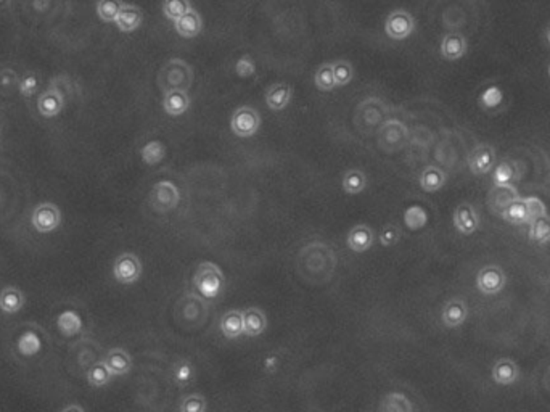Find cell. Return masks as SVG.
Listing matches in <instances>:
<instances>
[{
  "label": "cell",
  "instance_id": "obj_1",
  "mask_svg": "<svg viewBox=\"0 0 550 412\" xmlns=\"http://www.w3.org/2000/svg\"><path fill=\"white\" fill-rule=\"evenodd\" d=\"M194 285L201 298L208 301L218 300L225 289V275L216 263L203 261L195 269Z\"/></svg>",
  "mask_w": 550,
  "mask_h": 412
},
{
  "label": "cell",
  "instance_id": "obj_2",
  "mask_svg": "<svg viewBox=\"0 0 550 412\" xmlns=\"http://www.w3.org/2000/svg\"><path fill=\"white\" fill-rule=\"evenodd\" d=\"M192 84H194V70L185 60H169L158 73V86L164 94L173 92V90L189 92Z\"/></svg>",
  "mask_w": 550,
  "mask_h": 412
},
{
  "label": "cell",
  "instance_id": "obj_3",
  "mask_svg": "<svg viewBox=\"0 0 550 412\" xmlns=\"http://www.w3.org/2000/svg\"><path fill=\"white\" fill-rule=\"evenodd\" d=\"M63 223V213L52 201L37 203L31 211V225L37 234H52Z\"/></svg>",
  "mask_w": 550,
  "mask_h": 412
},
{
  "label": "cell",
  "instance_id": "obj_4",
  "mask_svg": "<svg viewBox=\"0 0 550 412\" xmlns=\"http://www.w3.org/2000/svg\"><path fill=\"white\" fill-rule=\"evenodd\" d=\"M111 273L119 285L129 287L137 284L140 280L142 273H144V266H142L140 258L135 255V253L124 251L115 258Z\"/></svg>",
  "mask_w": 550,
  "mask_h": 412
},
{
  "label": "cell",
  "instance_id": "obj_5",
  "mask_svg": "<svg viewBox=\"0 0 550 412\" xmlns=\"http://www.w3.org/2000/svg\"><path fill=\"white\" fill-rule=\"evenodd\" d=\"M180 192L171 180H160L150 190V205L156 213H169L179 206Z\"/></svg>",
  "mask_w": 550,
  "mask_h": 412
},
{
  "label": "cell",
  "instance_id": "obj_6",
  "mask_svg": "<svg viewBox=\"0 0 550 412\" xmlns=\"http://www.w3.org/2000/svg\"><path fill=\"white\" fill-rule=\"evenodd\" d=\"M476 289L486 296H496L507 285V274L497 264H486L476 274Z\"/></svg>",
  "mask_w": 550,
  "mask_h": 412
},
{
  "label": "cell",
  "instance_id": "obj_7",
  "mask_svg": "<svg viewBox=\"0 0 550 412\" xmlns=\"http://www.w3.org/2000/svg\"><path fill=\"white\" fill-rule=\"evenodd\" d=\"M261 127V115L253 106L243 105L234 111L230 120V129L240 139L253 137Z\"/></svg>",
  "mask_w": 550,
  "mask_h": 412
},
{
  "label": "cell",
  "instance_id": "obj_8",
  "mask_svg": "<svg viewBox=\"0 0 550 412\" xmlns=\"http://www.w3.org/2000/svg\"><path fill=\"white\" fill-rule=\"evenodd\" d=\"M415 31V20L407 10H393L385 20V34L391 41H404Z\"/></svg>",
  "mask_w": 550,
  "mask_h": 412
},
{
  "label": "cell",
  "instance_id": "obj_9",
  "mask_svg": "<svg viewBox=\"0 0 550 412\" xmlns=\"http://www.w3.org/2000/svg\"><path fill=\"white\" fill-rule=\"evenodd\" d=\"M66 106V99L60 87L55 86V82L44 90V92L37 97V111L39 115L45 120H54L58 118L63 113Z\"/></svg>",
  "mask_w": 550,
  "mask_h": 412
},
{
  "label": "cell",
  "instance_id": "obj_10",
  "mask_svg": "<svg viewBox=\"0 0 550 412\" xmlns=\"http://www.w3.org/2000/svg\"><path fill=\"white\" fill-rule=\"evenodd\" d=\"M467 165L470 173L475 176H485V174L491 173L494 166L497 165V156L494 146L489 144H480L470 151L467 158Z\"/></svg>",
  "mask_w": 550,
  "mask_h": 412
},
{
  "label": "cell",
  "instance_id": "obj_11",
  "mask_svg": "<svg viewBox=\"0 0 550 412\" xmlns=\"http://www.w3.org/2000/svg\"><path fill=\"white\" fill-rule=\"evenodd\" d=\"M452 224L454 229L457 230L461 235L470 237L473 235L480 227V216L476 208L472 203L463 201L458 205L452 214Z\"/></svg>",
  "mask_w": 550,
  "mask_h": 412
},
{
  "label": "cell",
  "instance_id": "obj_12",
  "mask_svg": "<svg viewBox=\"0 0 550 412\" xmlns=\"http://www.w3.org/2000/svg\"><path fill=\"white\" fill-rule=\"evenodd\" d=\"M470 314L468 304L462 298H452L442 306L441 323L446 329H458L467 323Z\"/></svg>",
  "mask_w": 550,
  "mask_h": 412
},
{
  "label": "cell",
  "instance_id": "obj_13",
  "mask_svg": "<svg viewBox=\"0 0 550 412\" xmlns=\"http://www.w3.org/2000/svg\"><path fill=\"white\" fill-rule=\"evenodd\" d=\"M520 366L510 358L497 359L491 369V379L499 387H512L520 379Z\"/></svg>",
  "mask_w": 550,
  "mask_h": 412
},
{
  "label": "cell",
  "instance_id": "obj_14",
  "mask_svg": "<svg viewBox=\"0 0 550 412\" xmlns=\"http://www.w3.org/2000/svg\"><path fill=\"white\" fill-rule=\"evenodd\" d=\"M441 56L447 61H457L463 58L468 52L467 37L461 32H449L442 37L439 45Z\"/></svg>",
  "mask_w": 550,
  "mask_h": 412
},
{
  "label": "cell",
  "instance_id": "obj_15",
  "mask_svg": "<svg viewBox=\"0 0 550 412\" xmlns=\"http://www.w3.org/2000/svg\"><path fill=\"white\" fill-rule=\"evenodd\" d=\"M520 199V192L517 185L507 184V185H494L491 189L489 195H487V203H489L491 210L501 216L502 211L513 203L515 200Z\"/></svg>",
  "mask_w": 550,
  "mask_h": 412
},
{
  "label": "cell",
  "instance_id": "obj_16",
  "mask_svg": "<svg viewBox=\"0 0 550 412\" xmlns=\"http://www.w3.org/2000/svg\"><path fill=\"white\" fill-rule=\"evenodd\" d=\"M375 244V234L367 224H357L348 232L346 245L353 253H365Z\"/></svg>",
  "mask_w": 550,
  "mask_h": 412
},
{
  "label": "cell",
  "instance_id": "obj_17",
  "mask_svg": "<svg viewBox=\"0 0 550 412\" xmlns=\"http://www.w3.org/2000/svg\"><path fill=\"white\" fill-rule=\"evenodd\" d=\"M243 316V335L249 338H258L268 330V316L261 308H246L242 311Z\"/></svg>",
  "mask_w": 550,
  "mask_h": 412
},
{
  "label": "cell",
  "instance_id": "obj_18",
  "mask_svg": "<svg viewBox=\"0 0 550 412\" xmlns=\"http://www.w3.org/2000/svg\"><path fill=\"white\" fill-rule=\"evenodd\" d=\"M144 23V11L134 4H124L115 20V26L124 34L137 31Z\"/></svg>",
  "mask_w": 550,
  "mask_h": 412
},
{
  "label": "cell",
  "instance_id": "obj_19",
  "mask_svg": "<svg viewBox=\"0 0 550 412\" xmlns=\"http://www.w3.org/2000/svg\"><path fill=\"white\" fill-rule=\"evenodd\" d=\"M104 364L113 377H124L132 369V358L124 348H111L104 358Z\"/></svg>",
  "mask_w": 550,
  "mask_h": 412
},
{
  "label": "cell",
  "instance_id": "obj_20",
  "mask_svg": "<svg viewBox=\"0 0 550 412\" xmlns=\"http://www.w3.org/2000/svg\"><path fill=\"white\" fill-rule=\"evenodd\" d=\"M26 304V296L18 287L8 285L0 290V311L4 314H18Z\"/></svg>",
  "mask_w": 550,
  "mask_h": 412
},
{
  "label": "cell",
  "instance_id": "obj_21",
  "mask_svg": "<svg viewBox=\"0 0 550 412\" xmlns=\"http://www.w3.org/2000/svg\"><path fill=\"white\" fill-rule=\"evenodd\" d=\"M190 97L189 92L185 90H173V92L164 94L163 99V108L166 111V115L173 118H179L185 115L190 108Z\"/></svg>",
  "mask_w": 550,
  "mask_h": 412
},
{
  "label": "cell",
  "instance_id": "obj_22",
  "mask_svg": "<svg viewBox=\"0 0 550 412\" xmlns=\"http://www.w3.org/2000/svg\"><path fill=\"white\" fill-rule=\"evenodd\" d=\"M292 95V86H288L285 82L274 84V86L269 87L268 94H265V105H268L272 111H282L290 104Z\"/></svg>",
  "mask_w": 550,
  "mask_h": 412
},
{
  "label": "cell",
  "instance_id": "obj_23",
  "mask_svg": "<svg viewBox=\"0 0 550 412\" xmlns=\"http://www.w3.org/2000/svg\"><path fill=\"white\" fill-rule=\"evenodd\" d=\"M56 327H58V332L66 338L76 337L82 332V318L76 313L75 309H65L58 314L56 318Z\"/></svg>",
  "mask_w": 550,
  "mask_h": 412
},
{
  "label": "cell",
  "instance_id": "obj_24",
  "mask_svg": "<svg viewBox=\"0 0 550 412\" xmlns=\"http://www.w3.org/2000/svg\"><path fill=\"white\" fill-rule=\"evenodd\" d=\"M174 27L180 37L195 39L203 30L201 15L198 13L195 8H192L189 13L182 16V18H180L179 21L174 23Z\"/></svg>",
  "mask_w": 550,
  "mask_h": 412
},
{
  "label": "cell",
  "instance_id": "obj_25",
  "mask_svg": "<svg viewBox=\"0 0 550 412\" xmlns=\"http://www.w3.org/2000/svg\"><path fill=\"white\" fill-rule=\"evenodd\" d=\"M220 334H223L227 340H237L243 335V316L242 311L238 309H230L227 311L223 318H220L219 324Z\"/></svg>",
  "mask_w": 550,
  "mask_h": 412
},
{
  "label": "cell",
  "instance_id": "obj_26",
  "mask_svg": "<svg viewBox=\"0 0 550 412\" xmlns=\"http://www.w3.org/2000/svg\"><path fill=\"white\" fill-rule=\"evenodd\" d=\"M446 173L438 166H427L420 174L418 184L427 194H436L446 185Z\"/></svg>",
  "mask_w": 550,
  "mask_h": 412
},
{
  "label": "cell",
  "instance_id": "obj_27",
  "mask_svg": "<svg viewBox=\"0 0 550 412\" xmlns=\"http://www.w3.org/2000/svg\"><path fill=\"white\" fill-rule=\"evenodd\" d=\"M377 412H413V404L407 394L391 392L382 398Z\"/></svg>",
  "mask_w": 550,
  "mask_h": 412
},
{
  "label": "cell",
  "instance_id": "obj_28",
  "mask_svg": "<svg viewBox=\"0 0 550 412\" xmlns=\"http://www.w3.org/2000/svg\"><path fill=\"white\" fill-rule=\"evenodd\" d=\"M380 139H382L383 144H396V149H399L407 139V127L398 120L388 121L382 127Z\"/></svg>",
  "mask_w": 550,
  "mask_h": 412
},
{
  "label": "cell",
  "instance_id": "obj_29",
  "mask_svg": "<svg viewBox=\"0 0 550 412\" xmlns=\"http://www.w3.org/2000/svg\"><path fill=\"white\" fill-rule=\"evenodd\" d=\"M342 185H343V190L348 195H359L367 189L368 179L365 176V173H362L361 169H349V171L344 173V176L342 179Z\"/></svg>",
  "mask_w": 550,
  "mask_h": 412
},
{
  "label": "cell",
  "instance_id": "obj_30",
  "mask_svg": "<svg viewBox=\"0 0 550 412\" xmlns=\"http://www.w3.org/2000/svg\"><path fill=\"white\" fill-rule=\"evenodd\" d=\"M428 211L420 205H411L404 210V224L412 232L422 230L428 224Z\"/></svg>",
  "mask_w": 550,
  "mask_h": 412
},
{
  "label": "cell",
  "instance_id": "obj_31",
  "mask_svg": "<svg viewBox=\"0 0 550 412\" xmlns=\"http://www.w3.org/2000/svg\"><path fill=\"white\" fill-rule=\"evenodd\" d=\"M16 349L23 358H32L42 349V342L34 332H23L16 342Z\"/></svg>",
  "mask_w": 550,
  "mask_h": 412
},
{
  "label": "cell",
  "instance_id": "obj_32",
  "mask_svg": "<svg viewBox=\"0 0 550 412\" xmlns=\"http://www.w3.org/2000/svg\"><path fill=\"white\" fill-rule=\"evenodd\" d=\"M501 218L504 219V221L512 224V225H523V224H528V213H526V208H525V203H523V196H520L518 200H515L513 203H510V205L506 208V210L502 211Z\"/></svg>",
  "mask_w": 550,
  "mask_h": 412
},
{
  "label": "cell",
  "instance_id": "obj_33",
  "mask_svg": "<svg viewBox=\"0 0 550 412\" xmlns=\"http://www.w3.org/2000/svg\"><path fill=\"white\" fill-rule=\"evenodd\" d=\"M164 156H166V149L160 140H151L140 149L142 163L146 166H156L164 160Z\"/></svg>",
  "mask_w": 550,
  "mask_h": 412
},
{
  "label": "cell",
  "instance_id": "obj_34",
  "mask_svg": "<svg viewBox=\"0 0 550 412\" xmlns=\"http://www.w3.org/2000/svg\"><path fill=\"white\" fill-rule=\"evenodd\" d=\"M528 237L539 245L550 242V216H544L528 224Z\"/></svg>",
  "mask_w": 550,
  "mask_h": 412
},
{
  "label": "cell",
  "instance_id": "obj_35",
  "mask_svg": "<svg viewBox=\"0 0 550 412\" xmlns=\"http://www.w3.org/2000/svg\"><path fill=\"white\" fill-rule=\"evenodd\" d=\"M192 7L190 0H163V13L169 21H179L185 16Z\"/></svg>",
  "mask_w": 550,
  "mask_h": 412
},
{
  "label": "cell",
  "instance_id": "obj_36",
  "mask_svg": "<svg viewBox=\"0 0 550 412\" xmlns=\"http://www.w3.org/2000/svg\"><path fill=\"white\" fill-rule=\"evenodd\" d=\"M480 106L486 111H492L499 108V106L502 105L504 101V90L496 86V84H492V86H487L483 92L480 94Z\"/></svg>",
  "mask_w": 550,
  "mask_h": 412
},
{
  "label": "cell",
  "instance_id": "obj_37",
  "mask_svg": "<svg viewBox=\"0 0 550 412\" xmlns=\"http://www.w3.org/2000/svg\"><path fill=\"white\" fill-rule=\"evenodd\" d=\"M86 379H87L90 387L104 388V387H106L111 382L113 375L110 374V370L106 369V366L104 364V361H101V363H95L94 366H90L89 370H87Z\"/></svg>",
  "mask_w": 550,
  "mask_h": 412
},
{
  "label": "cell",
  "instance_id": "obj_38",
  "mask_svg": "<svg viewBox=\"0 0 550 412\" xmlns=\"http://www.w3.org/2000/svg\"><path fill=\"white\" fill-rule=\"evenodd\" d=\"M123 5V0H99L97 5H95V13H97L100 21L115 23Z\"/></svg>",
  "mask_w": 550,
  "mask_h": 412
},
{
  "label": "cell",
  "instance_id": "obj_39",
  "mask_svg": "<svg viewBox=\"0 0 550 412\" xmlns=\"http://www.w3.org/2000/svg\"><path fill=\"white\" fill-rule=\"evenodd\" d=\"M314 84L317 89L322 90V92H330V90L337 87L332 63H324L319 66V70L315 71V76H314Z\"/></svg>",
  "mask_w": 550,
  "mask_h": 412
},
{
  "label": "cell",
  "instance_id": "obj_40",
  "mask_svg": "<svg viewBox=\"0 0 550 412\" xmlns=\"http://www.w3.org/2000/svg\"><path fill=\"white\" fill-rule=\"evenodd\" d=\"M332 65H333V76H335V82H337V86H339V87L348 86V84L353 81V77H354L353 65H351L349 61H346V60H338Z\"/></svg>",
  "mask_w": 550,
  "mask_h": 412
},
{
  "label": "cell",
  "instance_id": "obj_41",
  "mask_svg": "<svg viewBox=\"0 0 550 412\" xmlns=\"http://www.w3.org/2000/svg\"><path fill=\"white\" fill-rule=\"evenodd\" d=\"M523 203H525L526 213H528V224L532 223V221H536V219H539V218L549 216L546 203H544V201L539 199V196H535V195L525 196Z\"/></svg>",
  "mask_w": 550,
  "mask_h": 412
},
{
  "label": "cell",
  "instance_id": "obj_42",
  "mask_svg": "<svg viewBox=\"0 0 550 412\" xmlns=\"http://www.w3.org/2000/svg\"><path fill=\"white\" fill-rule=\"evenodd\" d=\"M173 375L174 379L180 385H187L194 380L195 377V368L189 359H179L177 363L173 366Z\"/></svg>",
  "mask_w": 550,
  "mask_h": 412
},
{
  "label": "cell",
  "instance_id": "obj_43",
  "mask_svg": "<svg viewBox=\"0 0 550 412\" xmlns=\"http://www.w3.org/2000/svg\"><path fill=\"white\" fill-rule=\"evenodd\" d=\"M513 179H515V168L510 161L497 163L494 169H492V180H494V185L513 184Z\"/></svg>",
  "mask_w": 550,
  "mask_h": 412
},
{
  "label": "cell",
  "instance_id": "obj_44",
  "mask_svg": "<svg viewBox=\"0 0 550 412\" xmlns=\"http://www.w3.org/2000/svg\"><path fill=\"white\" fill-rule=\"evenodd\" d=\"M208 401L200 393H192L182 398L179 404V412H206Z\"/></svg>",
  "mask_w": 550,
  "mask_h": 412
},
{
  "label": "cell",
  "instance_id": "obj_45",
  "mask_svg": "<svg viewBox=\"0 0 550 412\" xmlns=\"http://www.w3.org/2000/svg\"><path fill=\"white\" fill-rule=\"evenodd\" d=\"M39 90V79L36 73H26L18 81V92L23 99H31L37 94Z\"/></svg>",
  "mask_w": 550,
  "mask_h": 412
},
{
  "label": "cell",
  "instance_id": "obj_46",
  "mask_svg": "<svg viewBox=\"0 0 550 412\" xmlns=\"http://www.w3.org/2000/svg\"><path fill=\"white\" fill-rule=\"evenodd\" d=\"M378 240H380V245L383 248H391L398 245V242L401 240V229L396 224H387L382 230H380Z\"/></svg>",
  "mask_w": 550,
  "mask_h": 412
},
{
  "label": "cell",
  "instance_id": "obj_47",
  "mask_svg": "<svg viewBox=\"0 0 550 412\" xmlns=\"http://www.w3.org/2000/svg\"><path fill=\"white\" fill-rule=\"evenodd\" d=\"M235 73L242 79L251 77L256 73V63H254V60L249 55H242L235 63Z\"/></svg>",
  "mask_w": 550,
  "mask_h": 412
},
{
  "label": "cell",
  "instance_id": "obj_48",
  "mask_svg": "<svg viewBox=\"0 0 550 412\" xmlns=\"http://www.w3.org/2000/svg\"><path fill=\"white\" fill-rule=\"evenodd\" d=\"M263 366L268 372H274L277 369V366H279V358H277L275 354H269V356H265Z\"/></svg>",
  "mask_w": 550,
  "mask_h": 412
},
{
  "label": "cell",
  "instance_id": "obj_49",
  "mask_svg": "<svg viewBox=\"0 0 550 412\" xmlns=\"http://www.w3.org/2000/svg\"><path fill=\"white\" fill-rule=\"evenodd\" d=\"M60 412H86V409H84L81 404H76V403H73V404H68V406H65V408L61 409Z\"/></svg>",
  "mask_w": 550,
  "mask_h": 412
},
{
  "label": "cell",
  "instance_id": "obj_50",
  "mask_svg": "<svg viewBox=\"0 0 550 412\" xmlns=\"http://www.w3.org/2000/svg\"><path fill=\"white\" fill-rule=\"evenodd\" d=\"M546 42H547V45L550 47V26L547 27V31H546Z\"/></svg>",
  "mask_w": 550,
  "mask_h": 412
},
{
  "label": "cell",
  "instance_id": "obj_51",
  "mask_svg": "<svg viewBox=\"0 0 550 412\" xmlns=\"http://www.w3.org/2000/svg\"><path fill=\"white\" fill-rule=\"evenodd\" d=\"M547 76L550 79V61H549V66H547Z\"/></svg>",
  "mask_w": 550,
  "mask_h": 412
},
{
  "label": "cell",
  "instance_id": "obj_52",
  "mask_svg": "<svg viewBox=\"0 0 550 412\" xmlns=\"http://www.w3.org/2000/svg\"><path fill=\"white\" fill-rule=\"evenodd\" d=\"M5 2V0H0V4H4Z\"/></svg>",
  "mask_w": 550,
  "mask_h": 412
}]
</instances>
